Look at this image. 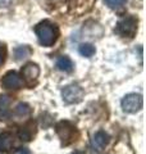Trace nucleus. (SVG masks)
Wrapping results in <instances>:
<instances>
[{
  "label": "nucleus",
  "instance_id": "9",
  "mask_svg": "<svg viewBox=\"0 0 146 154\" xmlns=\"http://www.w3.org/2000/svg\"><path fill=\"white\" fill-rule=\"evenodd\" d=\"M14 148V136L11 132H2L0 134V152L2 153H11Z\"/></svg>",
  "mask_w": 146,
  "mask_h": 154
},
{
  "label": "nucleus",
  "instance_id": "4",
  "mask_svg": "<svg viewBox=\"0 0 146 154\" xmlns=\"http://www.w3.org/2000/svg\"><path fill=\"white\" fill-rule=\"evenodd\" d=\"M84 89L77 84H71L62 90V98L68 104L78 103L84 98Z\"/></svg>",
  "mask_w": 146,
  "mask_h": 154
},
{
  "label": "nucleus",
  "instance_id": "11",
  "mask_svg": "<svg viewBox=\"0 0 146 154\" xmlns=\"http://www.w3.org/2000/svg\"><path fill=\"white\" fill-rule=\"evenodd\" d=\"M32 54V50L30 46L27 45H22V46H17L14 49V59L17 62H21L23 59H27L28 57Z\"/></svg>",
  "mask_w": 146,
  "mask_h": 154
},
{
  "label": "nucleus",
  "instance_id": "19",
  "mask_svg": "<svg viewBox=\"0 0 146 154\" xmlns=\"http://www.w3.org/2000/svg\"><path fill=\"white\" fill-rule=\"evenodd\" d=\"M18 154H31V152L28 150L27 148H21V149L18 150Z\"/></svg>",
  "mask_w": 146,
  "mask_h": 154
},
{
  "label": "nucleus",
  "instance_id": "17",
  "mask_svg": "<svg viewBox=\"0 0 146 154\" xmlns=\"http://www.w3.org/2000/svg\"><path fill=\"white\" fill-rule=\"evenodd\" d=\"M5 46L4 45H0V67H2V64L4 63V60H5Z\"/></svg>",
  "mask_w": 146,
  "mask_h": 154
},
{
  "label": "nucleus",
  "instance_id": "14",
  "mask_svg": "<svg viewBox=\"0 0 146 154\" xmlns=\"http://www.w3.org/2000/svg\"><path fill=\"white\" fill-rule=\"evenodd\" d=\"M14 113H16V116H18V117H27V116H30V113H31V108H30V105L26 103H19L16 107V109H14Z\"/></svg>",
  "mask_w": 146,
  "mask_h": 154
},
{
  "label": "nucleus",
  "instance_id": "7",
  "mask_svg": "<svg viewBox=\"0 0 146 154\" xmlns=\"http://www.w3.org/2000/svg\"><path fill=\"white\" fill-rule=\"evenodd\" d=\"M38 75H40V68H38V66L36 63H27L22 68V76L28 85L35 82Z\"/></svg>",
  "mask_w": 146,
  "mask_h": 154
},
{
  "label": "nucleus",
  "instance_id": "18",
  "mask_svg": "<svg viewBox=\"0 0 146 154\" xmlns=\"http://www.w3.org/2000/svg\"><path fill=\"white\" fill-rule=\"evenodd\" d=\"M13 0H0V8H5V7H9L12 4Z\"/></svg>",
  "mask_w": 146,
  "mask_h": 154
},
{
  "label": "nucleus",
  "instance_id": "10",
  "mask_svg": "<svg viewBox=\"0 0 146 154\" xmlns=\"http://www.w3.org/2000/svg\"><path fill=\"white\" fill-rule=\"evenodd\" d=\"M73 62L69 57H67V55H63V57H59L56 59V68L62 71V72H72L73 71Z\"/></svg>",
  "mask_w": 146,
  "mask_h": 154
},
{
  "label": "nucleus",
  "instance_id": "12",
  "mask_svg": "<svg viewBox=\"0 0 146 154\" xmlns=\"http://www.w3.org/2000/svg\"><path fill=\"white\" fill-rule=\"evenodd\" d=\"M9 105H11L9 96L0 95V119H7L9 117Z\"/></svg>",
  "mask_w": 146,
  "mask_h": 154
},
{
  "label": "nucleus",
  "instance_id": "5",
  "mask_svg": "<svg viewBox=\"0 0 146 154\" xmlns=\"http://www.w3.org/2000/svg\"><path fill=\"white\" fill-rule=\"evenodd\" d=\"M142 108V96L136 93L127 94L122 99V109L126 113H136Z\"/></svg>",
  "mask_w": 146,
  "mask_h": 154
},
{
  "label": "nucleus",
  "instance_id": "1",
  "mask_svg": "<svg viewBox=\"0 0 146 154\" xmlns=\"http://www.w3.org/2000/svg\"><path fill=\"white\" fill-rule=\"evenodd\" d=\"M35 32L37 35L38 42L42 46L54 45L55 41L58 40V36H59V32H58V28L55 27V25H53L49 21H44L38 23L35 27Z\"/></svg>",
  "mask_w": 146,
  "mask_h": 154
},
{
  "label": "nucleus",
  "instance_id": "13",
  "mask_svg": "<svg viewBox=\"0 0 146 154\" xmlns=\"http://www.w3.org/2000/svg\"><path fill=\"white\" fill-rule=\"evenodd\" d=\"M78 51H80V54L82 57H85V58H91L92 55L95 54V46L90 44V42H85V44H81L78 46Z\"/></svg>",
  "mask_w": 146,
  "mask_h": 154
},
{
  "label": "nucleus",
  "instance_id": "15",
  "mask_svg": "<svg viewBox=\"0 0 146 154\" xmlns=\"http://www.w3.org/2000/svg\"><path fill=\"white\" fill-rule=\"evenodd\" d=\"M127 0H104V3L111 9H119L126 4Z\"/></svg>",
  "mask_w": 146,
  "mask_h": 154
},
{
  "label": "nucleus",
  "instance_id": "3",
  "mask_svg": "<svg viewBox=\"0 0 146 154\" xmlns=\"http://www.w3.org/2000/svg\"><path fill=\"white\" fill-rule=\"evenodd\" d=\"M115 31L123 37H133L136 31H137V19L132 16L122 18L117 25Z\"/></svg>",
  "mask_w": 146,
  "mask_h": 154
},
{
  "label": "nucleus",
  "instance_id": "16",
  "mask_svg": "<svg viewBox=\"0 0 146 154\" xmlns=\"http://www.w3.org/2000/svg\"><path fill=\"white\" fill-rule=\"evenodd\" d=\"M19 137L24 141H30L32 139V131L28 127H23L19 130Z\"/></svg>",
  "mask_w": 146,
  "mask_h": 154
},
{
  "label": "nucleus",
  "instance_id": "8",
  "mask_svg": "<svg viewBox=\"0 0 146 154\" xmlns=\"http://www.w3.org/2000/svg\"><path fill=\"white\" fill-rule=\"evenodd\" d=\"M108 143H109V135L105 131H103V130H101V131H97L91 139V146L96 152H101L106 145H108Z\"/></svg>",
  "mask_w": 146,
  "mask_h": 154
},
{
  "label": "nucleus",
  "instance_id": "2",
  "mask_svg": "<svg viewBox=\"0 0 146 154\" xmlns=\"http://www.w3.org/2000/svg\"><path fill=\"white\" fill-rule=\"evenodd\" d=\"M55 131H56L58 136H59L60 141H62V144L64 146L72 144L73 141L76 140V137H77V130H76V127L73 126L71 122H68V121L58 122L56 126H55Z\"/></svg>",
  "mask_w": 146,
  "mask_h": 154
},
{
  "label": "nucleus",
  "instance_id": "6",
  "mask_svg": "<svg viewBox=\"0 0 146 154\" xmlns=\"http://www.w3.org/2000/svg\"><path fill=\"white\" fill-rule=\"evenodd\" d=\"M22 84H23V81L21 79V76L14 71L8 72L2 80V86L7 90H17L21 88Z\"/></svg>",
  "mask_w": 146,
  "mask_h": 154
}]
</instances>
